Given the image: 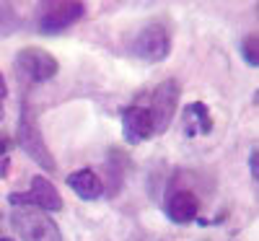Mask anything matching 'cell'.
<instances>
[{
	"label": "cell",
	"instance_id": "cell-1",
	"mask_svg": "<svg viewBox=\"0 0 259 241\" xmlns=\"http://www.w3.org/2000/svg\"><path fill=\"white\" fill-rule=\"evenodd\" d=\"M16 140H18L21 150H24L36 166H41L45 171H55V169H57V164H55V158H52V153H50L45 138H41V130H39V125H36V117H34V112H31L26 104H24V109H21V117H18Z\"/></svg>",
	"mask_w": 259,
	"mask_h": 241
},
{
	"label": "cell",
	"instance_id": "cell-2",
	"mask_svg": "<svg viewBox=\"0 0 259 241\" xmlns=\"http://www.w3.org/2000/svg\"><path fill=\"white\" fill-rule=\"evenodd\" d=\"M11 226L21 241H62L57 223L36 208H16L11 215Z\"/></svg>",
	"mask_w": 259,
	"mask_h": 241
},
{
	"label": "cell",
	"instance_id": "cell-3",
	"mask_svg": "<svg viewBox=\"0 0 259 241\" xmlns=\"http://www.w3.org/2000/svg\"><path fill=\"white\" fill-rule=\"evenodd\" d=\"M16 70H18V78H24L29 83H45L57 75L60 62L47 50L26 47L16 55Z\"/></svg>",
	"mask_w": 259,
	"mask_h": 241
},
{
	"label": "cell",
	"instance_id": "cell-4",
	"mask_svg": "<svg viewBox=\"0 0 259 241\" xmlns=\"http://www.w3.org/2000/svg\"><path fill=\"white\" fill-rule=\"evenodd\" d=\"M8 203L16 208H36L41 213H57L62 210V197L57 192V187L47 179V177H34L31 179V192H13L8 197Z\"/></svg>",
	"mask_w": 259,
	"mask_h": 241
},
{
	"label": "cell",
	"instance_id": "cell-5",
	"mask_svg": "<svg viewBox=\"0 0 259 241\" xmlns=\"http://www.w3.org/2000/svg\"><path fill=\"white\" fill-rule=\"evenodd\" d=\"M179 83L171 78V81H163L158 89L150 94V106H145L150 117H153V127H156V135L163 133V130L171 125L174 119V112H177V104H179Z\"/></svg>",
	"mask_w": 259,
	"mask_h": 241
},
{
	"label": "cell",
	"instance_id": "cell-6",
	"mask_svg": "<svg viewBox=\"0 0 259 241\" xmlns=\"http://www.w3.org/2000/svg\"><path fill=\"white\" fill-rule=\"evenodd\" d=\"M168 47H171L168 31L161 24H150V26H143L138 31L130 52H133L135 57H140V60H145V62H161L168 55Z\"/></svg>",
	"mask_w": 259,
	"mask_h": 241
},
{
	"label": "cell",
	"instance_id": "cell-7",
	"mask_svg": "<svg viewBox=\"0 0 259 241\" xmlns=\"http://www.w3.org/2000/svg\"><path fill=\"white\" fill-rule=\"evenodd\" d=\"M85 13V6L78 3V0H62V3H50L45 6L39 16V31L41 34H60L68 26H73L75 21H80Z\"/></svg>",
	"mask_w": 259,
	"mask_h": 241
},
{
	"label": "cell",
	"instance_id": "cell-8",
	"mask_svg": "<svg viewBox=\"0 0 259 241\" xmlns=\"http://www.w3.org/2000/svg\"><path fill=\"white\" fill-rule=\"evenodd\" d=\"M122 130H124V140L127 143H143V140H150L156 135V127H153V117L145 106H127L122 112Z\"/></svg>",
	"mask_w": 259,
	"mask_h": 241
},
{
	"label": "cell",
	"instance_id": "cell-9",
	"mask_svg": "<svg viewBox=\"0 0 259 241\" xmlns=\"http://www.w3.org/2000/svg\"><path fill=\"white\" fill-rule=\"evenodd\" d=\"M197 210H200V203L194 197V192H189V189L174 192L166 203V215L174 223H192L197 218Z\"/></svg>",
	"mask_w": 259,
	"mask_h": 241
},
{
	"label": "cell",
	"instance_id": "cell-10",
	"mask_svg": "<svg viewBox=\"0 0 259 241\" xmlns=\"http://www.w3.org/2000/svg\"><path fill=\"white\" fill-rule=\"evenodd\" d=\"M68 187L80 197V200H99L104 194V182L99 179V174L91 169H78L68 177Z\"/></svg>",
	"mask_w": 259,
	"mask_h": 241
},
{
	"label": "cell",
	"instance_id": "cell-11",
	"mask_svg": "<svg viewBox=\"0 0 259 241\" xmlns=\"http://www.w3.org/2000/svg\"><path fill=\"white\" fill-rule=\"evenodd\" d=\"M184 133L192 135H207L212 133V117L202 101H194L184 109Z\"/></svg>",
	"mask_w": 259,
	"mask_h": 241
},
{
	"label": "cell",
	"instance_id": "cell-12",
	"mask_svg": "<svg viewBox=\"0 0 259 241\" xmlns=\"http://www.w3.org/2000/svg\"><path fill=\"white\" fill-rule=\"evenodd\" d=\"M241 55H244L246 65H251V68H256V65H259V36H256V34H249V36L244 39Z\"/></svg>",
	"mask_w": 259,
	"mask_h": 241
},
{
	"label": "cell",
	"instance_id": "cell-13",
	"mask_svg": "<svg viewBox=\"0 0 259 241\" xmlns=\"http://www.w3.org/2000/svg\"><path fill=\"white\" fill-rule=\"evenodd\" d=\"M249 166H251V177H254V182L259 179V148H254L251 150V156H249Z\"/></svg>",
	"mask_w": 259,
	"mask_h": 241
},
{
	"label": "cell",
	"instance_id": "cell-14",
	"mask_svg": "<svg viewBox=\"0 0 259 241\" xmlns=\"http://www.w3.org/2000/svg\"><path fill=\"white\" fill-rule=\"evenodd\" d=\"M8 145H11L8 138H0V158H8V156H6V153H8Z\"/></svg>",
	"mask_w": 259,
	"mask_h": 241
},
{
	"label": "cell",
	"instance_id": "cell-15",
	"mask_svg": "<svg viewBox=\"0 0 259 241\" xmlns=\"http://www.w3.org/2000/svg\"><path fill=\"white\" fill-rule=\"evenodd\" d=\"M6 94H8V86H6V78H3V73H0V101L6 99Z\"/></svg>",
	"mask_w": 259,
	"mask_h": 241
},
{
	"label": "cell",
	"instance_id": "cell-16",
	"mask_svg": "<svg viewBox=\"0 0 259 241\" xmlns=\"http://www.w3.org/2000/svg\"><path fill=\"white\" fill-rule=\"evenodd\" d=\"M6 233H3V215H0V238H3Z\"/></svg>",
	"mask_w": 259,
	"mask_h": 241
},
{
	"label": "cell",
	"instance_id": "cell-17",
	"mask_svg": "<svg viewBox=\"0 0 259 241\" xmlns=\"http://www.w3.org/2000/svg\"><path fill=\"white\" fill-rule=\"evenodd\" d=\"M0 119H3V101H0Z\"/></svg>",
	"mask_w": 259,
	"mask_h": 241
},
{
	"label": "cell",
	"instance_id": "cell-18",
	"mask_svg": "<svg viewBox=\"0 0 259 241\" xmlns=\"http://www.w3.org/2000/svg\"><path fill=\"white\" fill-rule=\"evenodd\" d=\"M0 241H13V238H8V236H3V238H0Z\"/></svg>",
	"mask_w": 259,
	"mask_h": 241
}]
</instances>
